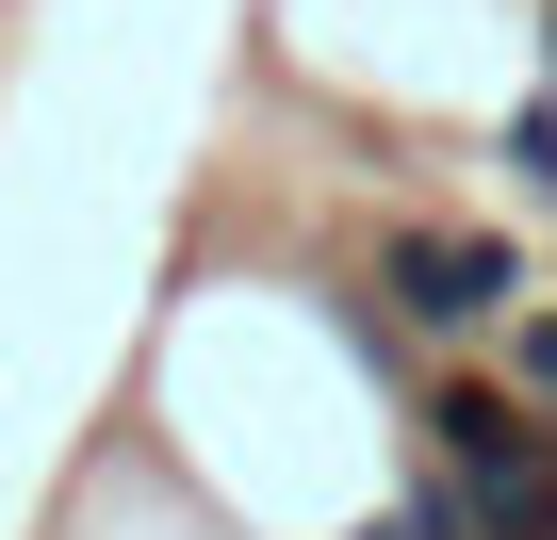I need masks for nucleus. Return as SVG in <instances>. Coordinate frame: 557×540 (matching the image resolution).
<instances>
[{
	"mask_svg": "<svg viewBox=\"0 0 557 540\" xmlns=\"http://www.w3.org/2000/svg\"><path fill=\"white\" fill-rule=\"evenodd\" d=\"M377 312H394L410 344H492V328H524V262H508V229L394 213V229H377Z\"/></svg>",
	"mask_w": 557,
	"mask_h": 540,
	"instance_id": "nucleus-1",
	"label": "nucleus"
},
{
	"mask_svg": "<svg viewBox=\"0 0 557 540\" xmlns=\"http://www.w3.org/2000/svg\"><path fill=\"white\" fill-rule=\"evenodd\" d=\"M410 442H426V475H459V491L508 524V491L541 475L557 426L524 410V377H459V361H426V377H410Z\"/></svg>",
	"mask_w": 557,
	"mask_h": 540,
	"instance_id": "nucleus-2",
	"label": "nucleus"
},
{
	"mask_svg": "<svg viewBox=\"0 0 557 540\" xmlns=\"http://www.w3.org/2000/svg\"><path fill=\"white\" fill-rule=\"evenodd\" d=\"M377 540H492V507H475L459 475H426V459H410V491L377 507Z\"/></svg>",
	"mask_w": 557,
	"mask_h": 540,
	"instance_id": "nucleus-3",
	"label": "nucleus"
},
{
	"mask_svg": "<svg viewBox=\"0 0 557 540\" xmlns=\"http://www.w3.org/2000/svg\"><path fill=\"white\" fill-rule=\"evenodd\" d=\"M492 180H508V197H541V213H557V83H541V99H524V115H508V131H492Z\"/></svg>",
	"mask_w": 557,
	"mask_h": 540,
	"instance_id": "nucleus-4",
	"label": "nucleus"
},
{
	"mask_svg": "<svg viewBox=\"0 0 557 540\" xmlns=\"http://www.w3.org/2000/svg\"><path fill=\"white\" fill-rule=\"evenodd\" d=\"M508 377H524V410L557 426V296H524V328H508Z\"/></svg>",
	"mask_w": 557,
	"mask_h": 540,
	"instance_id": "nucleus-5",
	"label": "nucleus"
},
{
	"mask_svg": "<svg viewBox=\"0 0 557 540\" xmlns=\"http://www.w3.org/2000/svg\"><path fill=\"white\" fill-rule=\"evenodd\" d=\"M541 34H557V17H541Z\"/></svg>",
	"mask_w": 557,
	"mask_h": 540,
	"instance_id": "nucleus-6",
	"label": "nucleus"
}]
</instances>
